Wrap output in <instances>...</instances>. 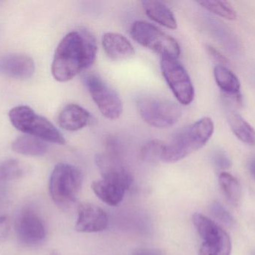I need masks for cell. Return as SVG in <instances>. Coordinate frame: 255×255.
<instances>
[{
	"mask_svg": "<svg viewBox=\"0 0 255 255\" xmlns=\"http://www.w3.org/2000/svg\"><path fill=\"white\" fill-rule=\"evenodd\" d=\"M10 220L7 216L0 217V243L4 242L10 232Z\"/></svg>",
	"mask_w": 255,
	"mask_h": 255,
	"instance_id": "484cf974",
	"label": "cell"
},
{
	"mask_svg": "<svg viewBox=\"0 0 255 255\" xmlns=\"http://www.w3.org/2000/svg\"><path fill=\"white\" fill-rule=\"evenodd\" d=\"M84 84L103 116L117 120L123 112L122 100L115 89L96 74L84 76Z\"/></svg>",
	"mask_w": 255,
	"mask_h": 255,
	"instance_id": "ba28073f",
	"label": "cell"
},
{
	"mask_svg": "<svg viewBox=\"0 0 255 255\" xmlns=\"http://www.w3.org/2000/svg\"><path fill=\"white\" fill-rule=\"evenodd\" d=\"M15 231L18 241L26 247H35L44 241L46 228L40 217L32 209L22 210L16 218Z\"/></svg>",
	"mask_w": 255,
	"mask_h": 255,
	"instance_id": "8fae6325",
	"label": "cell"
},
{
	"mask_svg": "<svg viewBox=\"0 0 255 255\" xmlns=\"http://www.w3.org/2000/svg\"><path fill=\"white\" fill-rule=\"evenodd\" d=\"M213 160H214L215 166L220 169H229L232 165L231 160H229L228 156L222 151H217V152L214 153V156H213Z\"/></svg>",
	"mask_w": 255,
	"mask_h": 255,
	"instance_id": "d4e9b609",
	"label": "cell"
},
{
	"mask_svg": "<svg viewBox=\"0 0 255 255\" xmlns=\"http://www.w3.org/2000/svg\"><path fill=\"white\" fill-rule=\"evenodd\" d=\"M82 184V175L76 166L59 163L49 179V193L57 206L69 209L76 202Z\"/></svg>",
	"mask_w": 255,
	"mask_h": 255,
	"instance_id": "277c9868",
	"label": "cell"
},
{
	"mask_svg": "<svg viewBox=\"0 0 255 255\" xmlns=\"http://www.w3.org/2000/svg\"><path fill=\"white\" fill-rule=\"evenodd\" d=\"M250 171L251 173L252 176L255 179V157L252 160L250 165Z\"/></svg>",
	"mask_w": 255,
	"mask_h": 255,
	"instance_id": "f1b7e54d",
	"label": "cell"
},
{
	"mask_svg": "<svg viewBox=\"0 0 255 255\" xmlns=\"http://www.w3.org/2000/svg\"><path fill=\"white\" fill-rule=\"evenodd\" d=\"M254 255H255V254H254Z\"/></svg>",
	"mask_w": 255,
	"mask_h": 255,
	"instance_id": "4dcf8cb0",
	"label": "cell"
},
{
	"mask_svg": "<svg viewBox=\"0 0 255 255\" xmlns=\"http://www.w3.org/2000/svg\"><path fill=\"white\" fill-rule=\"evenodd\" d=\"M102 44L107 56L114 61L128 59L134 55L133 45L119 33H106L103 36Z\"/></svg>",
	"mask_w": 255,
	"mask_h": 255,
	"instance_id": "5bb4252c",
	"label": "cell"
},
{
	"mask_svg": "<svg viewBox=\"0 0 255 255\" xmlns=\"http://www.w3.org/2000/svg\"><path fill=\"white\" fill-rule=\"evenodd\" d=\"M8 116L12 125L28 136L57 145L65 144L64 136L54 124L44 117L36 113L29 106L13 107L9 112Z\"/></svg>",
	"mask_w": 255,
	"mask_h": 255,
	"instance_id": "3957f363",
	"label": "cell"
},
{
	"mask_svg": "<svg viewBox=\"0 0 255 255\" xmlns=\"http://www.w3.org/2000/svg\"><path fill=\"white\" fill-rule=\"evenodd\" d=\"M51 255H60L59 254H58V253H57V252H52V254H51Z\"/></svg>",
	"mask_w": 255,
	"mask_h": 255,
	"instance_id": "f546056e",
	"label": "cell"
},
{
	"mask_svg": "<svg viewBox=\"0 0 255 255\" xmlns=\"http://www.w3.org/2000/svg\"><path fill=\"white\" fill-rule=\"evenodd\" d=\"M193 223L203 241L199 255H231L230 237L220 226L200 214L193 216Z\"/></svg>",
	"mask_w": 255,
	"mask_h": 255,
	"instance_id": "52a82bcc",
	"label": "cell"
},
{
	"mask_svg": "<svg viewBox=\"0 0 255 255\" xmlns=\"http://www.w3.org/2000/svg\"><path fill=\"white\" fill-rule=\"evenodd\" d=\"M228 122L238 139L249 145H255V130L238 112L229 111Z\"/></svg>",
	"mask_w": 255,
	"mask_h": 255,
	"instance_id": "d6986e66",
	"label": "cell"
},
{
	"mask_svg": "<svg viewBox=\"0 0 255 255\" xmlns=\"http://www.w3.org/2000/svg\"><path fill=\"white\" fill-rule=\"evenodd\" d=\"M34 61L31 57L22 54H7L0 57V72L14 79H25L34 73Z\"/></svg>",
	"mask_w": 255,
	"mask_h": 255,
	"instance_id": "4fadbf2b",
	"label": "cell"
},
{
	"mask_svg": "<svg viewBox=\"0 0 255 255\" xmlns=\"http://www.w3.org/2000/svg\"><path fill=\"white\" fill-rule=\"evenodd\" d=\"M91 121L90 112L82 106L73 103L64 106L58 118L60 127L70 132L82 130L88 125Z\"/></svg>",
	"mask_w": 255,
	"mask_h": 255,
	"instance_id": "9a60e30c",
	"label": "cell"
},
{
	"mask_svg": "<svg viewBox=\"0 0 255 255\" xmlns=\"http://www.w3.org/2000/svg\"><path fill=\"white\" fill-rule=\"evenodd\" d=\"M132 181L131 176L126 171L103 176V179L94 181L91 187L100 200L110 206H117L122 202Z\"/></svg>",
	"mask_w": 255,
	"mask_h": 255,
	"instance_id": "30bf717a",
	"label": "cell"
},
{
	"mask_svg": "<svg viewBox=\"0 0 255 255\" xmlns=\"http://www.w3.org/2000/svg\"><path fill=\"white\" fill-rule=\"evenodd\" d=\"M160 255V253H157V251H154V250H139V251L136 252V253H134V255Z\"/></svg>",
	"mask_w": 255,
	"mask_h": 255,
	"instance_id": "83f0119b",
	"label": "cell"
},
{
	"mask_svg": "<svg viewBox=\"0 0 255 255\" xmlns=\"http://www.w3.org/2000/svg\"><path fill=\"white\" fill-rule=\"evenodd\" d=\"M165 147L166 144L158 139L148 141L141 148L139 153L141 160L149 163H157L159 160H162Z\"/></svg>",
	"mask_w": 255,
	"mask_h": 255,
	"instance_id": "44dd1931",
	"label": "cell"
},
{
	"mask_svg": "<svg viewBox=\"0 0 255 255\" xmlns=\"http://www.w3.org/2000/svg\"><path fill=\"white\" fill-rule=\"evenodd\" d=\"M220 187L231 203L238 205L242 196V188L238 180L227 172L220 174L219 178Z\"/></svg>",
	"mask_w": 255,
	"mask_h": 255,
	"instance_id": "ffe728a7",
	"label": "cell"
},
{
	"mask_svg": "<svg viewBox=\"0 0 255 255\" xmlns=\"http://www.w3.org/2000/svg\"><path fill=\"white\" fill-rule=\"evenodd\" d=\"M207 49L208 52H209L210 55L212 56L213 58L216 60V61H219L220 63L224 64H229V61L228 58H226L225 55H223L221 52H219L215 47L212 46H207Z\"/></svg>",
	"mask_w": 255,
	"mask_h": 255,
	"instance_id": "4316f807",
	"label": "cell"
},
{
	"mask_svg": "<svg viewBox=\"0 0 255 255\" xmlns=\"http://www.w3.org/2000/svg\"><path fill=\"white\" fill-rule=\"evenodd\" d=\"M97 54V42L91 32L85 29L71 31L57 46L51 68L52 76L58 82H68L91 67Z\"/></svg>",
	"mask_w": 255,
	"mask_h": 255,
	"instance_id": "6da1fadb",
	"label": "cell"
},
{
	"mask_svg": "<svg viewBox=\"0 0 255 255\" xmlns=\"http://www.w3.org/2000/svg\"><path fill=\"white\" fill-rule=\"evenodd\" d=\"M136 103L142 119L156 128L172 127L181 116V109L178 104L167 99L143 97L139 99Z\"/></svg>",
	"mask_w": 255,
	"mask_h": 255,
	"instance_id": "8992f818",
	"label": "cell"
},
{
	"mask_svg": "<svg viewBox=\"0 0 255 255\" xmlns=\"http://www.w3.org/2000/svg\"><path fill=\"white\" fill-rule=\"evenodd\" d=\"M132 38L141 46L159 54L160 57L176 58L181 54L178 41L155 25L145 22L136 21L130 31Z\"/></svg>",
	"mask_w": 255,
	"mask_h": 255,
	"instance_id": "5b68a950",
	"label": "cell"
},
{
	"mask_svg": "<svg viewBox=\"0 0 255 255\" xmlns=\"http://www.w3.org/2000/svg\"><path fill=\"white\" fill-rule=\"evenodd\" d=\"M23 169L18 160L10 159L0 163V184L10 182L22 176Z\"/></svg>",
	"mask_w": 255,
	"mask_h": 255,
	"instance_id": "603a6c76",
	"label": "cell"
},
{
	"mask_svg": "<svg viewBox=\"0 0 255 255\" xmlns=\"http://www.w3.org/2000/svg\"><path fill=\"white\" fill-rule=\"evenodd\" d=\"M162 74L178 101L189 105L194 99L193 82L184 66L176 58L162 57L160 59Z\"/></svg>",
	"mask_w": 255,
	"mask_h": 255,
	"instance_id": "9c48e42d",
	"label": "cell"
},
{
	"mask_svg": "<svg viewBox=\"0 0 255 255\" xmlns=\"http://www.w3.org/2000/svg\"><path fill=\"white\" fill-rule=\"evenodd\" d=\"M214 74L218 86L226 94L235 96L238 101H241V82L236 75L223 65L216 66Z\"/></svg>",
	"mask_w": 255,
	"mask_h": 255,
	"instance_id": "e0dca14e",
	"label": "cell"
},
{
	"mask_svg": "<svg viewBox=\"0 0 255 255\" xmlns=\"http://www.w3.org/2000/svg\"><path fill=\"white\" fill-rule=\"evenodd\" d=\"M198 3L207 10H210L221 17L229 19V20L236 19V10L228 1L208 0V1H198Z\"/></svg>",
	"mask_w": 255,
	"mask_h": 255,
	"instance_id": "7402d4cb",
	"label": "cell"
},
{
	"mask_svg": "<svg viewBox=\"0 0 255 255\" xmlns=\"http://www.w3.org/2000/svg\"><path fill=\"white\" fill-rule=\"evenodd\" d=\"M214 131L212 119L205 117L177 133L166 144L162 161L176 163L202 148L210 140Z\"/></svg>",
	"mask_w": 255,
	"mask_h": 255,
	"instance_id": "7a4b0ae2",
	"label": "cell"
},
{
	"mask_svg": "<svg viewBox=\"0 0 255 255\" xmlns=\"http://www.w3.org/2000/svg\"><path fill=\"white\" fill-rule=\"evenodd\" d=\"M13 151L28 157H40L47 151L44 141L31 136H20L12 142Z\"/></svg>",
	"mask_w": 255,
	"mask_h": 255,
	"instance_id": "ac0fdd59",
	"label": "cell"
},
{
	"mask_svg": "<svg viewBox=\"0 0 255 255\" xmlns=\"http://www.w3.org/2000/svg\"><path fill=\"white\" fill-rule=\"evenodd\" d=\"M211 211L213 216L217 218L219 221L223 223V224L228 226H231L234 224L233 217L225 209L224 207L219 202H214L211 205Z\"/></svg>",
	"mask_w": 255,
	"mask_h": 255,
	"instance_id": "cb8c5ba5",
	"label": "cell"
},
{
	"mask_svg": "<svg viewBox=\"0 0 255 255\" xmlns=\"http://www.w3.org/2000/svg\"><path fill=\"white\" fill-rule=\"evenodd\" d=\"M145 13L152 20L169 29L177 28V21L173 12L164 3L160 1H142Z\"/></svg>",
	"mask_w": 255,
	"mask_h": 255,
	"instance_id": "2e32d148",
	"label": "cell"
},
{
	"mask_svg": "<svg viewBox=\"0 0 255 255\" xmlns=\"http://www.w3.org/2000/svg\"><path fill=\"white\" fill-rule=\"evenodd\" d=\"M109 226L106 213L97 205L82 203L78 207L76 230L81 233H97L106 230Z\"/></svg>",
	"mask_w": 255,
	"mask_h": 255,
	"instance_id": "7c38bea8",
	"label": "cell"
}]
</instances>
